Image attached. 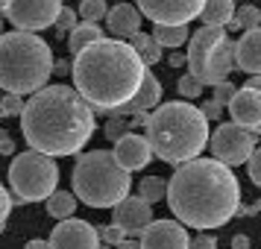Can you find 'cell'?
I'll use <instances>...</instances> for the list:
<instances>
[{"mask_svg":"<svg viewBox=\"0 0 261 249\" xmlns=\"http://www.w3.org/2000/svg\"><path fill=\"white\" fill-rule=\"evenodd\" d=\"M235 173L217 158H194L167 179V208L182 226L220 229L241 208Z\"/></svg>","mask_w":261,"mask_h":249,"instance_id":"6da1fadb","label":"cell"},{"mask_svg":"<svg viewBox=\"0 0 261 249\" xmlns=\"http://www.w3.org/2000/svg\"><path fill=\"white\" fill-rule=\"evenodd\" d=\"M30 150L44 155H73L94 135V108L83 100L76 88L47 85L27 100L21 115Z\"/></svg>","mask_w":261,"mask_h":249,"instance_id":"7a4b0ae2","label":"cell"},{"mask_svg":"<svg viewBox=\"0 0 261 249\" xmlns=\"http://www.w3.org/2000/svg\"><path fill=\"white\" fill-rule=\"evenodd\" d=\"M147 65L129 41L103 38L73 59V88L91 108L118 112L141 91Z\"/></svg>","mask_w":261,"mask_h":249,"instance_id":"3957f363","label":"cell"},{"mask_svg":"<svg viewBox=\"0 0 261 249\" xmlns=\"http://www.w3.org/2000/svg\"><path fill=\"white\" fill-rule=\"evenodd\" d=\"M147 141L153 147V153L167 161V164H188L194 158H200L205 144L212 141L208 132V118L202 115V108L191 103H162L150 115L147 123Z\"/></svg>","mask_w":261,"mask_h":249,"instance_id":"277c9868","label":"cell"},{"mask_svg":"<svg viewBox=\"0 0 261 249\" xmlns=\"http://www.w3.org/2000/svg\"><path fill=\"white\" fill-rule=\"evenodd\" d=\"M56 68L47 41L36 33H6L0 38V85L6 94H38Z\"/></svg>","mask_w":261,"mask_h":249,"instance_id":"5b68a950","label":"cell"},{"mask_svg":"<svg viewBox=\"0 0 261 249\" xmlns=\"http://www.w3.org/2000/svg\"><path fill=\"white\" fill-rule=\"evenodd\" d=\"M73 193L88 208H115L129 197V170L120 167L115 150H91L83 153L71 173Z\"/></svg>","mask_w":261,"mask_h":249,"instance_id":"8992f818","label":"cell"},{"mask_svg":"<svg viewBox=\"0 0 261 249\" xmlns=\"http://www.w3.org/2000/svg\"><path fill=\"white\" fill-rule=\"evenodd\" d=\"M232 68H238V41L226 36V26H200L188 41V73L217 88Z\"/></svg>","mask_w":261,"mask_h":249,"instance_id":"52a82bcc","label":"cell"},{"mask_svg":"<svg viewBox=\"0 0 261 249\" xmlns=\"http://www.w3.org/2000/svg\"><path fill=\"white\" fill-rule=\"evenodd\" d=\"M56 182H59V167L44 153L27 150L15 155L9 164V188L24 202L50 200L56 193Z\"/></svg>","mask_w":261,"mask_h":249,"instance_id":"ba28073f","label":"cell"},{"mask_svg":"<svg viewBox=\"0 0 261 249\" xmlns=\"http://www.w3.org/2000/svg\"><path fill=\"white\" fill-rule=\"evenodd\" d=\"M255 138L258 132H249L238 123H220L217 129L212 132V155L217 161H223L226 167H235V164H244L252 158V153L258 150L255 147Z\"/></svg>","mask_w":261,"mask_h":249,"instance_id":"9c48e42d","label":"cell"},{"mask_svg":"<svg viewBox=\"0 0 261 249\" xmlns=\"http://www.w3.org/2000/svg\"><path fill=\"white\" fill-rule=\"evenodd\" d=\"M62 12V0H3V15L18 26V33L47 30L59 21Z\"/></svg>","mask_w":261,"mask_h":249,"instance_id":"30bf717a","label":"cell"},{"mask_svg":"<svg viewBox=\"0 0 261 249\" xmlns=\"http://www.w3.org/2000/svg\"><path fill=\"white\" fill-rule=\"evenodd\" d=\"M141 15H147L155 26H188V21L200 18L205 0H135Z\"/></svg>","mask_w":261,"mask_h":249,"instance_id":"8fae6325","label":"cell"},{"mask_svg":"<svg viewBox=\"0 0 261 249\" xmlns=\"http://www.w3.org/2000/svg\"><path fill=\"white\" fill-rule=\"evenodd\" d=\"M50 249H100V229L80 217L62 220L50 235Z\"/></svg>","mask_w":261,"mask_h":249,"instance_id":"7c38bea8","label":"cell"},{"mask_svg":"<svg viewBox=\"0 0 261 249\" xmlns=\"http://www.w3.org/2000/svg\"><path fill=\"white\" fill-rule=\"evenodd\" d=\"M115 220L126 235H144L153 226V202H147L144 197H126V200L112 208Z\"/></svg>","mask_w":261,"mask_h":249,"instance_id":"4fadbf2b","label":"cell"},{"mask_svg":"<svg viewBox=\"0 0 261 249\" xmlns=\"http://www.w3.org/2000/svg\"><path fill=\"white\" fill-rule=\"evenodd\" d=\"M141 249H191V237L179 220H153L141 235Z\"/></svg>","mask_w":261,"mask_h":249,"instance_id":"5bb4252c","label":"cell"},{"mask_svg":"<svg viewBox=\"0 0 261 249\" xmlns=\"http://www.w3.org/2000/svg\"><path fill=\"white\" fill-rule=\"evenodd\" d=\"M229 115H232V123L261 135V91L249 88V85L238 88L235 100L229 103Z\"/></svg>","mask_w":261,"mask_h":249,"instance_id":"9a60e30c","label":"cell"},{"mask_svg":"<svg viewBox=\"0 0 261 249\" xmlns=\"http://www.w3.org/2000/svg\"><path fill=\"white\" fill-rule=\"evenodd\" d=\"M159 100H162V82H159V76L147 68V76H144L141 91L132 97L123 108L112 112L109 118H126V115H132V118H135V115H150V112H155V108H159Z\"/></svg>","mask_w":261,"mask_h":249,"instance_id":"2e32d148","label":"cell"},{"mask_svg":"<svg viewBox=\"0 0 261 249\" xmlns=\"http://www.w3.org/2000/svg\"><path fill=\"white\" fill-rule=\"evenodd\" d=\"M150 155H153V147H150V141H147V135H135V132H129V135H123V138L115 144V158H118L120 167H126L129 173L132 170L147 167Z\"/></svg>","mask_w":261,"mask_h":249,"instance_id":"e0dca14e","label":"cell"},{"mask_svg":"<svg viewBox=\"0 0 261 249\" xmlns=\"http://www.w3.org/2000/svg\"><path fill=\"white\" fill-rule=\"evenodd\" d=\"M106 26H109V33H112L115 38L129 41L132 36L141 33V9H135V6H129V3H118V6L109 9Z\"/></svg>","mask_w":261,"mask_h":249,"instance_id":"ac0fdd59","label":"cell"},{"mask_svg":"<svg viewBox=\"0 0 261 249\" xmlns=\"http://www.w3.org/2000/svg\"><path fill=\"white\" fill-rule=\"evenodd\" d=\"M238 68L249 76H261V26L238 38Z\"/></svg>","mask_w":261,"mask_h":249,"instance_id":"d6986e66","label":"cell"},{"mask_svg":"<svg viewBox=\"0 0 261 249\" xmlns=\"http://www.w3.org/2000/svg\"><path fill=\"white\" fill-rule=\"evenodd\" d=\"M235 0H205L200 21L202 26H229L235 21Z\"/></svg>","mask_w":261,"mask_h":249,"instance_id":"ffe728a7","label":"cell"},{"mask_svg":"<svg viewBox=\"0 0 261 249\" xmlns=\"http://www.w3.org/2000/svg\"><path fill=\"white\" fill-rule=\"evenodd\" d=\"M97 41H103L100 26L91 24V21H83V24H80L71 36H68V50H71L73 56H80V53H85L88 47H94Z\"/></svg>","mask_w":261,"mask_h":249,"instance_id":"44dd1931","label":"cell"},{"mask_svg":"<svg viewBox=\"0 0 261 249\" xmlns=\"http://www.w3.org/2000/svg\"><path fill=\"white\" fill-rule=\"evenodd\" d=\"M73 208H76V193H68V190H56L47 200V214L56 220H71Z\"/></svg>","mask_w":261,"mask_h":249,"instance_id":"7402d4cb","label":"cell"},{"mask_svg":"<svg viewBox=\"0 0 261 249\" xmlns=\"http://www.w3.org/2000/svg\"><path fill=\"white\" fill-rule=\"evenodd\" d=\"M129 44L138 53H141V59H144V65H155V62H162V44L155 41L153 36H147V33H138V36H132L129 38Z\"/></svg>","mask_w":261,"mask_h":249,"instance_id":"603a6c76","label":"cell"},{"mask_svg":"<svg viewBox=\"0 0 261 249\" xmlns=\"http://www.w3.org/2000/svg\"><path fill=\"white\" fill-rule=\"evenodd\" d=\"M153 38L162 44V47H170V50H176V47H182L185 41H191L188 26H155Z\"/></svg>","mask_w":261,"mask_h":249,"instance_id":"cb8c5ba5","label":"cell"},{"mask_svg":"<svg viewBox=\"0 0 261 249\" xmlns=\"http://www.w3.org/2000/svg\"><path fill=\"white\" fill-rule=\"evenodd\" d=\"M232 30H244V33H249V30H258L261 26V9L258 6H252V3H247V6H241L235 12V21H232Z\"/></svg>","mask_w":261,"mask_h":249,"instance_id":"d4e9b609","label":"cell"},{"mask_svg":"<svg viewBox=\"0 0 261 249\" xmlns=\"http://www.w3.org/2000/svg\"><path fill=\"white\" fill-rule=\"evenodd\" d=\"M138 188H141V193L138 197H144L147 202H159L167 197V179L162 176H144L141 182H138Z\"/></svg>","mask_w":261,"mask_h":249,"instance_id":"484cf974","label":"cell"},{"mask_svg":"<svg viewBox=\"0 0 261 249\" xmlns=\"http://www.w3.org/2000/svg\"><path fill=\"white\" fill-rule=\"evenodd\" d=\"M80 15H83L85 21H91V24L103 21V18H109L106 0H83V3H80Z\"/></svg>","mask_w":261,"mask_h":249,"instance_id":"4316f807","label":"cell"},{"mask_svg":"<svg viewBox=\"0 0 261 249\" xmlns=\"http://www.w3.org/2000/svg\"><path fill=\"white\" fill-rule=\"evenodd\" d=\"M176 88H179V94L185 97V100L202 94V82L194 76V73H182V76H179V82H176Z\"/></svg>","mask_w":261,"mask_h":249,"instance_id":"83f0119b","label":"cell"},{"mask_svg":"<svg viewBox=\"0 0 261 249\" xmlns=\"http://www.w3.org/2000/svg\"><path fill=\"white\" fill-rule=\"evenodd\" d=\"M126 237H129V235H126L118 223H109V226L100 229V240L109 243V246H120V243H126Z\"/></svg>","mask_w":261,"mask_h":249,"instance_id":"f1b7e54d","label":"cell"},{"mask_svg":"<svg viewBox=\"0 0 261 249\" xmlns=\"http://www.w3.org/2000/svg\"><path fill=\"white\" fill-rule=\"evenodd\" d=\"M27 103L18 94H3V103H0V115L3 118H12V115H24Z\"/></svg>","mask_w":261,"mask_h":249,"instance_id":"f546056e","label":"cell"},{"mask_svg":"<svg viewBox=\"0 0 261 249\" xmlns=\"http://www.w3.org/2000/svg\"><path fill=\"white\" fill-rule=\"evenodd\" d=\"M123 135H129V123H126V118H109V123H106V138L109 141L118 144Z\"/></svg>","mask_w":261,"mask_h":249,"instance_id":"4dcf8cb0","label":"cell"},{"mask_svg":"<svg viewBox=\"0 0 261 249\" xmlns=\"http://www.w3.org/2000/svg\"><path fill=\"white\" fill-rule=\"evenodd\" d=\"M235 94H238V88L232 82H229V79H226V82H220L217 85V88H214V103H220V106H226L229 108V103H232V100H235Z\"/></svg>","mask_w":261,"mask_h":249,"instance_id":"1f68e13d","label":"cell"},{"mask_svg":"<svg viewBox=\"0 0 261 249\" xmlns=\"http://www.w3.org/2000/svg\"><path fill=\"white\" fill-rule=\"evenodd\" d=\"M76 26H80V21H76V12L65 6V12H62V15H59V21H56V30H59V33H68V36H71L73 30H76Z\"/></svg>","mask_w":261,"mask_h":249,"instance_id":"d6a6232c","label":"cell"},{"mask_svg":"<svg viewBox=\"0 0 261 249\" xmlns=\"http://www.w3.org/2000/svg\"><path fill=\"white\" fill-rule=\"evenodd\" d=\"M247 167H249V179H252V182L261 188V147L252 153V158L247 161Z\"/></svg>","mask_w":261,"mask_h":249,"instance_id":"836d02e7","label":"cell"},{"mask_svg":"<svg viewBox=\"0 0 261 249\" xmlns=\"http://www.w3.org/2000/svg\"><path fill=\"white\" fill-rule=\"evenodd\" d=\"M15 202L9 200V190L0 188V226H6V220H9V211H12Z\"/></svg>","mask_w":261,"mask_h":249,"instance_id":"e575fe53","label":"cell"},{"mask_svg":"<svg viewBox=\"0 0 261 249\" xmlns=\"http://www.w3.org/2000/svg\"><path fill=\"white\" fill-rule=\"evenodd\" d=\"M191 249H217V240H214V235H197L191 237Z\"/></svg>","mask_w":261,"mask_h":249,"instance_id":"d590c367","label":"cell"},{"mask_svg":"<svg viewBox=\"0 0 261 249\" xmlns=\"http://www.w3.org/2000/svg\"><path fill=\"white\" fill-rule=\"evenodd\" d=\"M200 108H202V115H205L208 120H220V115H223V106H220V103H214V100L202 103Z\"/></svg>","mask_w":261,"mask_h":249,"instance_id":"8d00e7d4","label":"cell"},{"mask_svg":"<svg viewBox=\"0 0 261 249\" xmlns=\"http://www.w3.org/2000/svg\"><path fill=\"white\" fill-rule=\"evenodd\" d=\"M170 68H182V65H188V53H185V56H182V53H176V50H173V53H170Z\"/></svg>","mask_w":261,"mask_h":249,"instance_id":"74e56055","label":"cell"},{"mask_svg":"<svg viewBox=\"0 0 261 249\" xmlns=\"http://www.w3.org/2000/svg\"><path fill=\"white\" fill-rule=\"evenodd\" d=\"M56 73H73V62H65V59H56Z\"/></svg>","mask_w":261,"mask_h":249,"instance_id":"f35d334b","label":"cell"},{"mask_svg":"<svg viewBox=\"0 0 261 249\" xmlns=\"http://www.w3.org/2000/svg\"><path fill=\"white\" fill-rule=\"evenodd\" d=\"M232 249H249V237L247 235H235L232 237Z\"/></svg>","mask_w":261,"mask_h":249,"instance_id":"ab89813d","label":"cell"},{"mask_svg":"<svg viewBox=\"0 0 261 249\" xmlns=\"http://www.w3.org/2000/svg\"><path fill=\"white\" fill-rule=\"evenodd\" d=\"M24 249H50V240H30Z\"/></svg>","mask_w":261,"mask_h":249,"instance_id":"60d3db41","label":"cell"},{"mask_svg":"<svg viewBox=\"0 0 261 249\" xmlns=\"http://www.w3.org/2000/svg\"><path fill=\"white\" fill-rule=\"evenodd\" d=\"M0 147H3V153L9 155V153H12V147H15V144H12V138H9V135H3V141H0Z\"/></svg>","mask_w":261,"mask_h":249,"instance_id":"b9f144b4","label":"cell"},{"mask_svg":"<svg viewBox=\"0 0 261 249\" xmlns=\"http://www.w3.org/2000/svg\"><path fill=\"white\" fill-rule=\"evenodd\" d=\"M118 249H141V240H126V243H120Z\"/></svg>","mask_w":261,"mask_h":249,"instance_id":"7bdbcfd3","label":"cell"},{"mask_svg":"<svg viewBox=\"0 0 261 249\" xmlns=\"http://www.w3.org/2000/svg\"><path fill=\"white\" fill-rule=\"evenodd\" d=\"M249 88H255V91H261V76H249Z\"/></svg>","mask_w":261,"mask_h":249,"instance_id":"ee69618b","label":"cell"}]
</instances>
